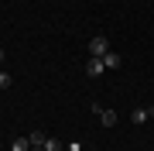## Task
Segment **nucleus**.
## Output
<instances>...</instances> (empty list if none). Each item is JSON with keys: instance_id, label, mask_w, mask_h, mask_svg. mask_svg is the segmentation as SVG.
Masks as SVG:
<instances>
[{"instance_id": "1", "label": "nucleus", "mask_w": 154, "mask_h": 151, "mask_svg": "<svg viewBox=\"0 0 154 151\" xmlns=\"http://www.w3.org/2000/svg\"><path fill=\"white\" fill-rule=\"evenodd\" d=\"M106 52H110V41H106L103 34H96V38L89 41V55H93V58H103Z\"/></svg>"}, {"instance_id": "2", "label": "nucleus", "mask_w": 154, "mask_h": 151, "mask_svg": "<svg viewBox=\"0 0 154 151\" xmlns=\"http://www.w3.org/2000/svg\"><path fill=\"white\" fill-rule=\"evenodd\" d=\"M93 113L103 120V127H113V124H116V113H113V110H103L99 103H93Z\"/></svg>"}, {"instance_id": "3", "label": "nucleus", "mask_w": 154, "mask_h": 151, "mask_svg": "<svg viewBox=\"0 0 154 151\" xmlns=\"http://www.w3.org/2000/svg\"><path fill=\"white\" fill-rule=\"evenodd\" d=\"M103 72H106L103 58H89V62H86V76H103Z\"/></svg>"}, {"instance_id": "4", "label": "nucleus", "mask_w": 154, "mask_h": 151, "mask_svg": "<svg viewBox=\"0 0 154 151\" xmlns=\"http://www.w3.org/2000/svg\"><path fill=\"white\" fill-rule=\"evenodd\" d=\"M103 65L106 69H120V55H116V52H106V55H103Z\"/></svg>"}, {"instance_id": "5", "label": "nucleus", "mask_w": 154, "mask_h": 151, "mask_svg": "<svg viewBox=\"0 0 154 151\" xmlns=\"http://www.w3.org/2000/svg\"><path fill=\"white\" fill-rule=\"evenodd\" d=\"M130 120H134V124H137V127H140V124H144V120H151V117H147V106H137V110H134V113H130Z\"/></svg>"}, {"instance_id": "6", "label": "nucleus", "mask_w": 154, "mask_h": 151, "mask_svg": "<svg viewBox=\"0 0 154 151\" xmlns=\"http://www.w3.org/2000/svg\"><path fill=\"white\" fill-rule=\"evenodd\" d=\"M41 151H62V141L58 137H45V148Z\"/></svg>"}, {"instance_id": "7", "label": "nucleus", "mask_w": 154, "mask_h": 151, "mask_svg": "<svg viewBox=\"0 0 154 151\" xmlns=\"http://www.w3.org/2000/svg\"><path fill=\"white\" fill-rule=\"evenodd\" d=\"M11 151H31V141L28 137H17L14 144H11Z\"/></svg>"}, {"instance_id": "8", "label": "nucleus", "mask_w": 154, "mask_h": 151, "mask_svg": "<svg viewBox=\"0 0 154 151\" xmlns=\"http://www.w3.org/2000/svg\"><path fill=\"white\" fill-rule=\"evenodd\" d=\"M28 141H31V148H45V134H41V131H34V134H28Z\"/></svg>"}, {"instance_id": "9", "label": "nucleus", "mask_w": 154, "mask_h": 151, "mask_svg": "<svg viewBox=\"0 0 154 151\" xmlns=\"http://www.w3.org/2000/svg\"><path fill=\"white\" fill-rule=\"evenodd\" d=\"M11 83H14V79H11V72H4V69H0V90H7Z\"/></svg>"}, {"instance_id": "10", "label": "nucleus", "mask_w": 154, "mask_h": 151, "mask_svg": "<svg viewBox=\"0 0 154 151\" xmlns=\"http://www.w3.org/2000/svg\"><path fill=\"white\" fill-rule=\"evenodd\" d=\"M0 62H4V48H0Z\"/></svg>"}, {"instance_id": "11", "label": "nucleus", "mask_w": 154, "mask_h": 151, "mask_svg": "<svg viewBox=\"0 0 154 151\" xmlns=\"http://www.w3.org/2000/svg\"><path fill=\"white\" fill-rule=\"evenodd\" d=\"M31 151H41V148H31Z\"/></svg>"}]
</instances>
